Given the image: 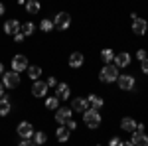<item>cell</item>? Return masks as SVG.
I'll return each instance as SVG.
<instances>
[{"instance_id": "d6a6232c", "label": "cell", "mask_w": 148, "mask_h": 146, "mask_svg": "<svg viewBox=\"0 0 148 146\" xmlns=\"http://www.w3.org/2000/svg\"><path fill=\"white\" fill-rule=\"evenodd\" d=\"M24 38H26V36H24V34H22V32H18V34L14 36V40H16V42H18V44H20V42H22Z\"/></svg>"}, {"instance_id": "f35d334b", "label": "cell", "mask_w": 148, "mask_h": 146, "mask_svg": "<svg viewBox=\"0 0 148 146\" xmlns=\"http://www.w3.org/2000/svg\"><path fill=\"white\" fill-rule=\"evenodd\" d=\"M18 4H26V0H18Z\"/></svg>"}, {"instance_id": "30bf717a", "label": "cell", "mask_w": 148, "mask_h": 146, "mask_svg": "<svg viewBox=\"0 0 148 146\" xmlns=\"http://www.w3.org/2000/svg\"><path fill=\"white\" fill-rule=\"evenodd\" d=\"M18 136H22V138H32V136H34V126L30 123H20L18 124Z\"/></svg>"}, {"instance_id": "6da1fadb", "label": "cell", "mask_w": 148, "mask_h": 146, "mask_svg": "<svg viewBox=\"0 0 148 146\" xmlns=\"http://www.w3.org/2000/svg\"><path fill=\"white\" fill-rule=\"evenodd\" d=\"M99 79H101L103 83H113L119 79V67L116 65H105L101 69V73H99Z\"/></svg>"}, {"instance_id": "ba28073f", "label": "cell", "mask_w": 148, "mask_h": 146, "mask_svg": "<svg viewBox=\"0 0 148 146\" xmlns=\"http://www.w3.org/2000/svg\"><path fill=\"white\" fill-rule=\"evenodd\" d=\"M4 32L8 36H16L18 32H22V24L18 22V20H8V22L4 24Z\"/></svg>"}, {"instance_id": "e0dca14e", "label": "cell", "mask_w": 148, "mask_h": 146, "mask_svg": "<svg viewBox=\"0 0 148 146\" xmlns=\"http://www.w3.org/2000/svg\"><path fill=\"white\" fill-rule=\"evenodd\" d=\"M87 99H75L73 101V107H71V111H79V112H85L87 111Z\"/></svg>"}, {"instance_id": "3957f363", "label": "cell", "mask_w": 148, "mask_h": 146, "mask_svg": "<svg viewBox=\"0 0 148 146\" xmlns=\"http://www.w3.org/2000/svg\"><path fill=\"white\" fill-rule=\"evenodd\" d=\"M2 85L8 87V89H16V87L20 85V75H18L16 71H8V73H4V75H2Z\"/></svg>"}, {"instance_id": "836d02e7", "label": "cell", "mask_w": 148, "mask_h": 146, "mask_svg": "<svg viewBox=\"0 0 148 146\" xmlns=\"http://www.w3.org/2000/svg\"><path fill=\"white\" fill-rule=\"evenodd\" d=\"M119 144H121L119 138H111V140H109V146H119Z\"/></svg>"}, {"instance_id": "cb8c5ba5", "label": "cell", "mask_w": 148, "mask_h": 146, "mask_svg": "<svg viewBox=\"0 0 148 146\" xmlns=\"http://www.w3.org/2000/svg\"><path fill=\"white\" fill-rule=\"evenodd\" d=\"M46 107L49 111H57V109H59V99H57V97H49L46 101Z\"/></svg>"}, {"instance_id": "9c48e42d", "label": "cell", "mask_w": 148, "mask_h": 146, "mask_svg": "<svg viewBox=\"0 0 148 146\" xmlns=\"http://www.w3.org/2000/svg\"><path fill=\"white\" fill-rule=\"evenodd\" d=\"M47 93V83L46 81H36L32 85V95L34 97H46Z\"/></svg>"}, {"instance_id": "f1b7e54d", "label": "cell", "mask_w": 148, "mask_h": 146, "mask_svg": "<svg viewBox=\"0 0 148 146\" xmlns=\"http://www.w3.org/2000/svg\"><path fill=\"white\" fill-rule=\"evenodd\" d=\"M140 67H142V73H146V75H148V57L140 61Z\"/></svg>"}, {"instance_id": "4dcf8cb0", "label": "cell", "mask_w": 148, "mask_h": 146, "mask_svg": "<svg viewBox=\"0 0 148 146\" xmlns=\"http://www.w3.org/2000/svg\"><path fill=\"white\" fill-rule=\"evenodd\" d=\"M46 83H47V87H56V85H57L56 77H49V79H47V81H46Z\"/></svg>"}, {"instance_id": "5bb4252c", "label": "cell", "mask_w": 148, "mask_h": 146, "mask_svg": "<svg viewBox=\"0 0 148 146\" xmlns=\"http://www.w3.org/2000/svg\"><path fill=\"white\" fill-rule=\"evenodd\" d=\"M121 128L126 130V132H134V130H136V121L130 119V117H125V119L121 121Z\"/></svg>"}, {"instance_id": "8fae6325", "label": "cell", "mask_w": 148, "mask_h": 146, "mask_svg": "<svg viewBox=\"0 0 148 146\" xmlns=\"http://www.w3.org/2000/svg\"><path fill=\"white\" fill-rule=\"evenodd\" d=\"M71 119V109H67V107H61V109H57L56 111V121L59 124H65Z\"/></svg>"}, {"instance_id": "7a4b0ae2", "label": "cell", "mask_w": 148, "mask_h": 146, "mask_svg": "<svg viewBox=\"0 0 148 146\" xmlns=\"http://www.w3.org/2000/svg\"><path fill=\"white\" fill-rule=\"evenodd\" d=\"M83 121H85V124L89 128H97L101 124V114H99V111H95V109H87V111L83 112Z\"/></svg>"}, {"instance_id": "8992f818", "label": "cell", "mask_w": 148, "mask_h": 146, "mask_svg": "<svg viewBox=\"0 0 148 146\" xmlns=\"http://www.w3.org/2000/svg\"><path fill=\"white\" fill-rule=\"evenodd\" d=\"M24 69H28V57L22 56V53H18V56L12 57V71H16V73H20Z\"/></svg>"}, {"instance_id": "4fadbf2b", "label": "cell", "mask_w": 148, "mask_h": 146, "mask_svg": "<svg viewBox=\"0 0 148 146\" xmlns=\"http://www.w3.org/2000/svg\"><path fill=\"white\" fill-rule=\"evenodd\" d=\"M56 97L59 99V101L69 99V85L67 83H59V85H56Z\"/></svg>"}, {"instance_id": "8d00e7d4", "label": "cell", "mask_w": 148, "mask_h": 146, "mask_svg": "<svg viewBox=\"0 0 148 146\" xmlns=\"http://www.w3.org/2000/svg\"><path fill=\"white\" fill-rule=\"evenodd\" d=\"M2 14H4V4L0 2V16H2Z\"/></svg>"}, {"instance_id": "ac0fdd59", "label": "cell", "mask_w": 148, "mask_h": 146, "mask_svg": "<svg viewBox=\"0 0 148 146\" xmlns=\"http://www.w3.org/2000/svg\"><path fill=\"white\" fill-rule=\"evenodd\" d=\"M87 103L91 105V109H95V111H99L103 107V99L97 97V95H89V97H87Z\"/></svg>"}, {"instance_id": "e575fe53", "label": "cell", "mask_w": 148, "mask_h": 146, "mask_svg": "<svg viewBox=\"0 0 148 146\" xmlns=\"http://www.w3.org/2000/svg\"><path fill=\"white\" fill-rule=\"evenodd\" d=\"M2 97H4V85L0 83V99H2Z\"/></svg>"}, {"instance_id": "1f68e13d", "label": "cell", "mask_w": 148, "mask_h": 146, "mask_svg": "<svg viewBox=\"0 0 148 146\" xmlns=\"http://www.w3.org/2000/svg\"><path fill=\"white\" fill-rule=\"evenodd\" d=\"M136 57H138V59H140V61H142V59H146V51H144V49H138Z\"/></svg>"}, {"instance_id": "9a60e30c", "label": "cell", "mask_w": 148, "mask_h": 146, "mask_svg": "<svg viewBox=\"0 0 148 146\" xmlns=\"http://www.w3.org/2000/svg\"><path fill=\"white\" fill-rule=\"evenodd\" d=\"M83 59H85V57H83V53H79V51H73V53L69 56V65L77 69V67H81V65H83Z\"/></svg>"}, {"instance_id": "7c38bea8", "label": "cell", "mask_w": 148, "mask_h": 146, "mask_svg": "<svg viewBox=\"0 0 148 146\" xmlns=\"http://www.w3.org/2000/svg\"><path fill=\"white\" fill-rule=\"evenodd\" d=\"M134 146H148V136L140 130H134L132 132V140H130Z\"/></svg>"}, {"instance_id": "44dd1931", "label": "cell", "mask_w": 148, "mask_h": 146, "mask_svg": "<svg viewBox=\"0 0 148 146\" xmlns=\"http://www.w3.org/2000/svg\"><path fill=\"white\" fill-rule=\"evenodd\" d=\"M101 59H103L105 65H111V61L114 59V51L113 49H103L101 51Z\"/></svg>"}, {"instance_id": "7402d4cb", "label": "cell", "mask_w": 148, "mask_h": 146, "mask_svg": "<svg viewBox=\"0 0 148 146\" xmlns=\"http://www.w3.org/2000/svg\"><path fill=\"white\" fill-rule=\"evenodd\" d=\"M26 12H32V14L40 12V2L38 0H28L26 2Z\"/></svg>"}, {"instance_id": "d590c367", "label": "cell", "mask_w": 148, "mask_h": 146, "mask_svg": "<svg viewBox=\"0 0 148 146\" xmlns=\"http://www.w3.org/2000/svg\"><path fill=\"white\" fill-rule=\"evenodd\" d=\"M119 146H134V144H132V142H121Z\"/></svg>"}, {"instance_id": "2e32d148", "label": "cell", "mask_w": 148, "mask_h": 146, "mask_svg": "<svg viewBox=\"0 0 148 146\" xmlns=\"http://www.w3.org/2000/svg\"><path fill=\"white\" fill-rule=\"evenodd\" d=\"M114 65H116V67H126V65H128V63H130V56H128V53H119V56H114Z\"/></svg>"}, {"instance_id": "603a6c76", "label": "cell", "mask_w": 148, "mask_h": 146, "mask_svg": "<svg viewBox=\"0 0 148 146\" xmlns=\"http://www.w3.org/2000/svg\"><path fill=\"white\" fill-rule=\"evenodd\" d=\"M28 75H30V79H36V81H38V77L42 75V67H40V65H32V67H28Z\"/></svg>"}, {"instance_id": "5b68a950", "label": "cell", "mask_w": 148, "mask_h": 146, "mask_svg": "<svg viewBox=\"0 0 148 146\" xmlns=\"http://www.w3.org/2000/svg\"><path fill=\"white\" fill-rule=\"evenodd\" d=\"M116 83H119V89L123 91H130L134 89V85H136V81H134V77L132 75H119V79H116Z\"/></svg>"}, {"instance_id": "f546056e", "label": "cell", "mask_w": 148, "mask_h": 146, "mask_svg": "<svg viewBox=\"0 0 148 146\" xmlns=\"http://www.w3.org/2000/svg\"><path fill=\"white\" fill-rule=\"evenodd\" d=\"M65 126H67L69 130H73V128H75V126H77V123H75V121H71V119H69L67 123H65Z\"/></svg>"}, {"instance_id": "83f0119b", "label": "cell", "mask_w": 148, "mask_h": 146, "mask_svg": "<svg viewBox=\"0 0 148 146\" xmlns=\"http://www.w3.org/2000/svg\"><path fill=\"white\" fill-rule=\"evenodd\" d=\"M18 146H36V142H34V140H30V138H22Z\"/></svg>"}, {"instance_id": "ffe728a7", "label": "cell", "mask_w": 148, "mask_h": 146, "mask_svg": "<svg viewBox=\"0 0 148 146\" xmlns=\"http://www.w3.org/2000/svg\"><path fill=\"white\" fill-rule=\"evenodd\" d=\"M69 132H71V130H69L67 126H59V128H57V140H59V142H67Z\"/></svg>"}, {"instance_id": "484cf974", "label": "cell", "mask_w": 148, "mask_h": 146, "mask_svg": "<svg viewBox=\"0 0 148 146\" xmlns=\"http://www.w3.org/2000/svg\"><path fill=\"white\" fill-rule=\"evenodd\" d=\"M46 140H47L46 132H34V142L36 144H46Z\"/></svg>"}, {"instance_id": "4316f807", "label": "cell", "mask_w": 148, "mask_h": 146, "mask_svg": "<svg viewBox=\"0 0 148 146\" xmlns=\"http://www.w3.org/2000/svg\"><path fill=\"white\" fill-rule=\"evenodd\" d=\"M40 28H42L44 32H49V30H53V22H51V20H42Z\"/></svg>"}, {"instance_id": "d6986e66", "label": "cell", "mask_w": 148, "mask_h": 146, "mask_svg": "<svg viewBox=\"0 0 148 146\" xmlns=\"http://www.w3.org/2000/svg\"><path fill=\"white\" fill-rule=\"evenodd\" d=\"M10 97H2L0 99V117H4V114H8L10 112Z\"/></svg>"}, {"instance_id": "d4e9b609", "label": "cell", "mask_w": 148, "mask_h": 146, "mask_svg": "<svg viewBox=\"0 0 148 146\" xmlns=\"http://www.w3.org/2000/svg\"><path fill=\"white\" fill-rule=\"evenodd\" d=\"M34 30H36V26L32 22H28V24H24V26H22V34L24 36H32V34H34Z\"/></svg>"}, {"instance_id": "74e56055", "label": "cell", "mask_w": 148, "mask_h": 146, "mask_svg": "<svg viewBox=\"0 0 148 146\" xmlns=\"http://www.w3.org/2000/svg\"><path fill=\"white\" fill-rule=\"evenodd\" d=\"M0 73L4 75V65H2V63H0Z\"/></svg>"}, {"instance_id": "277c9868", "label": "cell", "mask_w": 148, "mask_h": 146, "mask_svg": "<svg viewBox=\"0 0 148 146\" xmlns=\"http://www.w3.org/2000/svg\"><path fill=\"white\" fill-rule=\"evenodd\" d=\"M69 24H71V16H69L67 12H59L56 14V18H53V26L59 28V30H67Z\"/></svg>"}, {"instance_id": "52a82bcc", "label": "cell", "mask_w": 148, "mask_h": 146, "mask_svg": "<svg viewBox=\"0 0 148 146\" xmlns=\"http://www.w3.org/2000/svg\"><path fill=\"white\" fill-rule=\"evenodd\" d=\"M146 30H148L146 20H142V18H134V20H132V32L136 36H144Z\"/></svg>"}, {"instance_id": "ab89813d", "label": "cell", "mask_w": 148, "mask_h": 146, "mask_svg": "<svg viewBox=\"0 0 148 146\" xmlns=\"http://www.w3.org/2000/svg\"><path fill=\"white\" fill-rule=\"evenodd\" d=\"M97 146H99V144H97Z\"/></svg>"}]
</instances>
